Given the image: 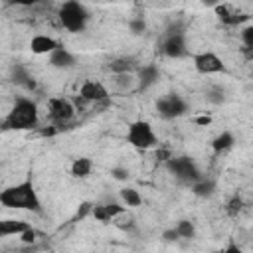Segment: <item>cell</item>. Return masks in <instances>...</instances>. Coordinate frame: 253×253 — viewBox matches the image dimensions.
Instances as JSON below:
<instances>
[{
    "mask_svg": "<svg viewBox=\"0 0 253 253\" xmlns=\"http://www.w3.org/2000/svg\"><path fill=\"white\" fill-rule=\"evenodd\" d=\"M241 42L245 47H253V24H249L241 30Z\"/></svg>",
    "mask_w": 253,
    "mask_h": 253,
    "instance_id": "29",
    "label": "cell"
},
{
    "mask_svg": "<svg viewBox=\"0 0 253 253\" xmlns=\"http://www.w3.org/2000/svg\"><path fill=\"white\" fill-rule=\"evenodd\" d=\"M176 229H178L180 237H184V239H192L196 235V227H194V223L190 219H180L176 223Z\"/></svg>",
    "mask_w": 253,
    "mask_h": 253,
    "instance_id": "24",
    "label": "cell"
},
{
    "mask_svg": "<svg viewBox=\"0 0 253 253\" xmlns=\"http://www.w3.org/2000/svg\"><path fill=\"white\" fill-rule=\"evenodd\" d=\"M172 156H174V154L170 152V148H164V146H162V148L156 150V160H160V162H166V160L172 158Z\"/></svg>",
    "mask_w": 253,
    "mask_h": 253,
    "instance_id": "33",
    "label": "cell"
},
{
    "mask_svg": "<svg viewBox=\"0 0 253 253\" xmlns=\"http://www.w3.org/2000/svg\"><path fill=\"white\" fill-rule=\"evenodd\" d=\"M192 192H194L198 198H210V196H213V192H215V182L210 180V178H200L198 182L192 184Z\"/></svg>",
    "mask_w": 253,
    "mask_h": 253,
    "instance_id": "21",
    "label": "cell"
},
{
    "mask_svg": "<svg viewBox=\"0 0 253 253\" xmlns=\"http://www.w3.org/2000/svg\"><path fill=\"white\" fill-rule=\"evenodd\" d=\"M160 51L166 57H172V59H182V57L190 55V49L186 45V34H184V28H182L180 22H176L168 28V32L162 40Z\"/></svg>",
    "mask_w": 253,
    "mask_h": 253,
    "instance_id": "4",
    "label": "cell"
},
{
    "mask_svg": "<svg viewBox=\"0 0 253 253\" xmlns=\"http://www.w3.org/2000/svg\"><path fill=\"white\" fill-rule=\"evenodd\" d=\"M28 227H32L26 221H18V219H4L0 221V237H8V235H20L24 233Z\"/></svg>",
    "mask_w": 253,
    "mask_h": 253,
    "instance_id": "19",
    "label": "cell"
},
{
    "mask_svg": "<svg viewBox=\"0 0 253 253\" xmlns=\"http://www.w3.org/2000/svg\"><path fill=\"white\" fill-rule=\"evenodd\" d=\"M55 47H59V43L51 36H45V34H36L30 42V49L36 55H49Z\"/></svg>",
    "mask_w": 253,
    "mask_h": 253,
    "instance_id": "15",
    "label": "cell"
},
{
    "mask_svg": "<svg viewBox=\"0 0 253 253\" xmlns=\"http://www.w3.org/2000/svg\"><path fill=\"white\" fill-rule=\"evenodd\" d=\"M219 2H221V0H202V4L208 6V8H215Z\"/></svg>",
    "mask_w": 253,
    "mask_h": 253,
    "instance_id": "38",
    "label": "cell"
},
{
    "mask_svg": "<svg viewBox=\"0 0 253 253\" xmlns=\"http://www.w3.org/2000/svg\"><path fill=\"white\" fill-rule=\"evenodd\" d=\"M164 164H166L168 172H170L176 180H180L182 184L192 186L194 182H198L200 178H204L202 172L198 170L196 162L192 160V156H186V154H182V156H172V158H168Z\"/></svg>",
    "mask_w": 253,
    "mask_h": 253,
    "instance_id": "5",
    "label": "cell"
},
{
    "mask_svg": "<svg viewBox=\"0 0 253 253\" xmlns=\"http://www.w3.org/2000/svg\"><path fill=\"white\" fill-rule=\"evenodd\" d=\"M111 176H113L115 180H119V182H125V180H128L130 172H128V168H125V166H115V168H111Z\"/></svg>",
    "mask_w": 253,
    "mask_h": 253,
    "instance_id": "28",
    "label": "cell"
},
{
    "mask_svg": "<svg viewBox=\"0 0 253 253\" xmlns=\"http://www.w3.org/2000/svg\"><path fill=\"white\" fill-rule=\"evenodd\" d=\"M132 2H138V0H132Z\"/></svg>",
    "mask_w": 253,
    "mask_h": 253,
    "instance_id": "40",
    "label": "cell"
},
{
    "mask_svg": "<svg viewBox=\"0 0 253 253\" xmlns=\"http://www.w3.org/2000/svg\"><path fill=\"white\" fill-rule=\"evenodd\" d=\"M79 95L87 103H95V105L97 103H109V91L101 81H93V79L83 81L79 87Z\"/></svg>",
    "mask_w": 253,
    "mask_h": 253,
    "instance_id": "10",
    "label": "cell"
},
{
    "mask_svg": "<svg viewBox=\"0 0 253 253\" xmlns=\"http://www.w3.org/2000/svg\"><path fill=\"white\" fill-rule=\"evenodd\" d=\"M0 204L8 210H26L34 213H42V202L34 188V182L28 178L16 186H10L0 192Z\"/></svg>",
    "mask_w": 253,
    "mask_h": 253,
    "instance_id": "1",
    "label": "cell"
},
{
    "mask_svg": "<svg viewBox=\"0 0 253 253\" xmlns=\"http://www.w3.org/2000/svg\"><path fill=\"white\" fill-rule=\"evenodd\" d=\"M251 77H253V67H251Z\"/></svg>",
    "mask_w": 253,
    "mask_h": 253,
    "instance_id": "39",
    "label": "cell"
},
{
    "mask_svg": "<svg viewBox=\"0 0 253 253\" xmlns=\"http://www.w3.org/2000/svg\"><path fill=\"white\" fill-rule=\"evenodd\" d=\"M125 211H126V206L125 204H115V202L113 204H93L91 217H95L101 223H109L115 217L123 215Z\"/></svg>",
    "mask_w": 253,
    "mask_h": 253,
    "instance_id": "11",
    "label": "cell"
},
{
    "mask_svg": "<svg viewBox=\"0 0 253 253\" xmlns=\"http://www.w3.org/2000/svg\"><path fill=\"white\" fill-rule=\"evenodd\" d=\"M241 55H243V59L247 61V63H253V47H241Z\"/></svg>",
    "mask_w": 253,
    "mask_h": 253,
    "instance_id": "34",
    "label": "cell"
},
{
    "mask_svg": "<svg viewBox=\"0 0 253 253\" xmlns=\"http://www.w3.org/2000/svg\"><path fill=\"white\" fill-rule=\"evenodd\" d=\"M158 77H160V69H158V65H154V63L138 65V69H136V81H138L136 91L142 93V91L150 89L152 85L158 83Z\"/></svg>",
    "mask_w": 253,
    "mask_h": 253,
    "instance_id": "12",
    "label": "cell"
},
{
    "mask_svg": "<svg viewBox=\"0 0 253 253\" xmlns=\"http://www.w3.org/2000/svg\"><path fill=\"white\" fill-rule=\"evenodd\" d=\"M75 63H77L75 55H73L67 47H63V45L55 47V49L49 53V65L55 67V69H69V67H73Z\"/></svg>",
    "mask_w": 253,
    "mask_h": 253,
    "instance_id": "14",
    "label": "cell"
},
{
    "mask_svg": "<svg viewBox=\"0 0 253 253\" xmlns=\"http://www.w3.org/2000/svg\"><path fill=\"white\" fill-rule=\"evenodd\" d=\"M128 30H130V34L140 36L146 32V22L142 18H132V20H128Z\"/></svg>",
    "mask_w": 253,
    "mask_h": 253,
    "instance_id": "26",
    "label": "cell"
},
{
    "mask_svg": "<svg viewBox=\"0 0 253 253\" xmlns=\"http://www.w3.org/2000/svg\"><path fill=\"white\" fill-rule=\"evenodd\" d=\"M10 77H12V81L18 85V87H24L26 91H34L36 89V79H34V75L24 67V65H14L12 67V71H10Z\"/></svg>",
    "mask_w": 253,
    "mask_h": 253,
    "instance_id": "16",
    "label": "cell"
},
{
    "mask_svg": "<svg viewBox=\"0 0 253 253\" xmlns=\"http://www.w3.org/2000/svg\"><path fill=\"white\" fill-rule=\"evenodd\" d=\"M138 69L136 61L132 57H115L111 63H109V71L119 75V73H134Z\"/></svg>",
    "mask_w": 253,
    "mask_h": 253,
    "instance_id": "18",
    "label": "cell"
},
{
    "mask_svg": "<svg viewBox=\"0 0 253 253\" xmlns=\"http://www.w3.org/2000/svg\"><path fill=\"white\" fill-rule=\"evenodd\" d=\"M211 123V117H208V115H202V117H196V125H200V126H208Z\"/></svg>",
    "mask_w": 253,
    "mask_h": 253,
    "instance_id": "36",
    "label": "cell"
},
{
    "mask_svg": "<svg viewBox=\"0 0 253 253\" xmlns=\"http://www.w3.org/2000/svg\"><path fill=\"white\" fill-rule=\"evenodd\" d=\"M225 251H227V253H239L241 249H239V245H235V243H229V245L225 247Z\"/></svg>",
    "mask_w": 253,
    "mask_h": 253,
    "instance_id": "37",
    "label": "cell"
},
{
    "mask_svg": "<svg viewBox=\"0 0 253 253\" xmlns=\"http://www.w3.org/2000/svg\"><path fill=\"white\" fill-rule=\"evenodd\" d=\"M57 18H59V24L71 32V34H79L87 28L89 24V10L79 2V0H67L59 6L57 10Z\"/></svg>",
    "mask_w": 253,
    "mask_h": 253,
    "instance_id": "3",
    "label": "cell"
},
{
    "mask_svg": "<svg viewBox=\"0 0 253 253\" xmlns=\"http://www.w3.org/2000/svg\"><path fill=\"white\" fill-rule=\"evenodd\" d=\"M119 196H121V200H123V204H125L126 208H138V206L142 204V196H140L138 190H134V188H123V190L119 192Z\"/></svg>",
    "mask_w": 253,
    "mask_h": 253,
    "instance_id": "22",
    "label": "cell"
},
{
    "mask_svg": "<svg viewBox=\"0 0 253 253\" xmlns=\"http://www.w3.org/2000/svg\"><path fill=\"white\" fill-rule=\"evenodd\" d=\"M126 142L136 150H148L158 144V138L148 121H134L126 128Z\"/></svg>",
    "mask_w": 253,
    "mask_h": 253,
    "instance_id": "6",
    "label": "cell"
},
{
    "mask_svg": "<svg viewBox=\"0 0 253 253\" xmlns=\"http://www.w3.org/2000/svg\"><path fill=\"white\" fill-rule=\"evenodd\" d=\"M215 16H217V20L223 24V26H227V28H233V26H239V24H243V22H247L249 20V14H243V12H233L227 4H217L215 8Z\"/></svg>",
    "mask_w": 253,
    "mask_h": 253,
    "instance_id": "13",
    "label": "cell"
},
{
    "mask_svg": "<svg viewBox=\"0 0 253 253\" xmlns=\"http://www.w3.org/2000/svg\"><path fill=\"white\" fill-rule=\"evenodd\" d=\"M91 210H93V204H91V202H83V204L77 208V211H75V215H73L71 221H81V219H85L87 215H91Z\"/></svg>",
    "mask_w": 253,
    "mask_h": 253,
    "instance_id": "27",
    "label": "cell"
},
{
    "mask_svg": "<svg viewBox=\"0 0 253 253\" xmlns=\"http://www.w3.org/2000/svg\"><path fill=\"white\" fill-rule=\"evenodd\" d=\"M241 210H243V200H241L239 194H233V196L227 200V204H225V213H227L229 217H237V215L241 213Z\"/></svg>",
    "mask_w": 253,
    "mask_h": 253,
    "instance_id": "23",
    "label": "cell"
},
{
    "mask_svg": "<svg viewBox=\"0 0 253 253\" xmlns=\"http://www.w3.org/2000/svg\"><path fill=\"white\" fill-rule=\"evenodd\" d=\"M233 144H235L233 132H231V130H221V132L211 140V150H213V154H223V152H227L229 148H233Z\"/></svg>",
    "mask_w": 253,
    "mask_h": 253,
    "instance_id": "17",
    "label": "cell"
},
{
    "mask_svg": "<svg viewBox=\"0 0 253 253\" xmlns=\"http://www.w3.org/2000/svg\"><path fill=\"white\" fill-rule=\"evenodd\" d=\"M36 229L34 227H28L24 233H20V239H22V243H28V245H32L34 241H36Z\"/></svg>",
    "mask_w": 253,
    "mask_h": 253,
    "instance_id": "30",
    "label": "cell"
},
{
    "mask_svg": "<svg viewBox=\"0 0 253 253\" xmlns=\"http://www.w3.org/2000/svg\"><path fill=\"white\" fill-rule=\"evenodd\" d=\"M156 111L162 119L170 121V119H178V117L186 115L190 111V107H188L186 99H182L178 93H168L156 101Z\"/></svg>",
    "mask_w": 253,
    "mask_h": 253,
    "instance_id": "7",
    "label": "cell"
},
{
    "mask_svg": "<svg viewBox=\"0 0 253 253\" xmlns=\"http://www.w3.org/2000/svg\"><path fill=\"white\" fill-rule=\"evenodd\" d=\"M47 109H49V119L55 123V126L71 121L75 117V111H77L75 105L65 97H51L47 101Z\"/></svg>",
    "mask_w": 253,
    "mask_h": 253,
    "instance_id": "9",
    "label": "cell"
},
{
    "mask_svg": "<svg viewBox=\"0 0 253 253\" xmlns=\"http://www.w3.org/2000/svg\"><path fill=\"white\" fill-rule=\"evenodd\" d=\"M12 4H16V6H24V8H30V6H36L40 0H10Z\"/></svg>",
    "mask_w": 253,
    "mask_h": 253,
    "instance_id": "35",
    "label": "cell"
},
{
    "mask_svg": "<svg viewBox=\"0 0 253 253\" xmlns=\"http://www.w3.org/2000/svg\"><path fill=\"white\" fill-rule=\"evenodd\" d=\"M194 67L198 73L202 75H215V73H227V67L223 63V59L215 53V51H200L194 57Z\"/></svg>",
    "mask_w": 253,
    "mask_h": 253,
    "instance_id": "8",
    "label": "cell"
},
{
    "mask_svg": "<svg viewBox=\"0 0 253 253\" xmlns=\"http://www.w3.org/2000/svg\"><path fill=\"white\" fill-rule=\"evenodd\" d=\"M208 101L210 103H213V105H219V103H223L225 101V91H223V87L221 85H211L210 89H208Z\"/></svg>",
    "mask_w": 253,
    "mask_h": 253,
    "instance_id": "25",
    "label": "cell"
},
{
    "mask_svg": "<svg viewBox=\"0 0 253 253\" xmlns=\"http://www.w3.org/2000/svg\"><path fill=\"white\" fill-rule=\"evenodd\" d=\"M38 121H40V113L36 101L28 97H18L12 111L2 123V130H28L34 128Z\"/></svg>",
    "mask_w": 253,
    "mask_h": 253,
    "instance_id": "2",
    "label": "cell"
},
{
    "mask_svg": "<svg viewBox=\"0 0 253 253\" xmlns=\"http://www.w3.org/2000/svg\"><path fill=\"white\" fill-rule=\"evenodd\" d=\"M162 237H164V241H176V239H180V233L176 227H172V229H164Z\"/></svg>",
    "mask_w": 253,
    "mask_h": 253,
    "instance_id": "31",
    "label": "cell"
},
{
    "mask_svg": "<svg viewBox=\"0 0 253 253\" xmlns=\"http://www.w3.org/2000/svg\"><path fill=\"white\" fill-rule=\"evenodd\" d=\"M91 170H93V160L87 156H79L71 162V176L73 178H79V180L87 178L91 174Z\"/></svg>",
    "mask_w": 253,
    "mask_h": 253,
    "instance_id": "20",
    "label": "cell"
},
{
    "mask_svg": "<svg viewBox=\"0 0 253 253\" xmlns=\"http://www.w3.org/2000/svg\"><path fill=\"white\" fill-rule=\"evenodd\" d=\"M130 81H132V73H119V75H117V83H119L121 87H128Z\"/></svg>",
    "mask_w": 253,
    "mask_h": 253,
    "instance_id": "32",
    "label": "cell"
}]
</instances>
